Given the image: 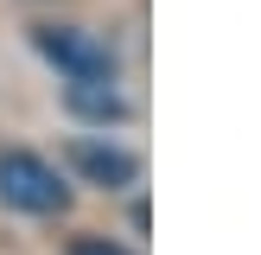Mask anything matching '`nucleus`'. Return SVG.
<instances>
[{"instance_id":"obj_1","label":"nucleus","mask_w":261,"mask_h":255,"mask_svg":"<svg viewBox=\"0 0 261 255\" xmlns=\"http://www.w3.org/2000/svg\"><path fill=\"white\" fill-rule=\"evenodd\" d=\"M0 204H13L25 217H58V211H70V185H64V172L51 160L7 147L0 153Z\"/></svg>"},{"instance_id":"obj_3","label":"nucleus","mask_w":261,"mask_h":255,"mask_svg":"<svg viewBox=\"0 0 261 255\" xmlns=\"http://www.w3.org/2000/svg\"><path fill=\"white\" fill-rule=\"evenodd\" d=\"M70 166L89 178V185H109V191H121V185H134V153H121V147H109V140H70Z\"/></svg>"},{"instance_id":"obj_5","label":"nucleus","mask_w":261,"mask_h":255,"mask_svg":"<svg viewBox=\"0 0 261 255\" xmlns=\"http://www.w3.org/2000/svg\"><path fill=\"white\" fill-rule=\"evenodd\" d=\"M70 255H127V249H121V242H109V236H76Z\"/></svg>"},{"instance_id":"obj_2","label":"nucleus","mask_w":261,"mask_h":255,"mask_svg":"<svg viewBox=\"0 0 261 255\" xmlns=\"http://www.w3.org/2000/svg\"><path fill=\"white\" fill-rule=\"evenodd\" d=\"M32 45L45 64H58L64 76H115V51L102 45L96 32H83V26H32Z\"/></svg>"},{"instance_id":"obj_4","label":"nucleus","mask_w":261,"mask_h":255,"mask_svg":"<svg viewBox=\"0 0 261 255\" xmlns=\"http://www.w3.org/2000/svg\"><path fill=\"white\" fill-rule=\"evenodd\" d=\"M64 102H70V115L102 121V128L127 115V102H121V89H115V76H76V83L64 89Z\"/></svg>"}]
</instances>
